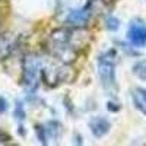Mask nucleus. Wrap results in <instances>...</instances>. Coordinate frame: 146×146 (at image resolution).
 Wrapping results in <instances>:
<instances>
[{
  "label": "nucleus",
  "instance_id": "obj_1",
  "mask_svg": "<svg viewBox=\"0 0 146 146\" xmlns=\"http://www.w3.org/2000/svg\"><path fill=\"white\" fill-rule=\"evenodd\" d=\"M98 76L102 88L110 92L115 94L117 80H115V53L110 50L98 57Z\"/></svg>",
  "mask_w": 146,
  "mask_h": 146
},
{
  "label": "nucleus",
  "instance_id": "obj_2",
  "mask_svg": "<svg viewBox=\"0 0 146 146\" xmlns=\"http://www.w3.org/2000/svg\"><path fill=\"white\" fill-rule=\"evenodd\" d=\"M48 48L53 54L60 57L62 60L72 58L75 56V47H73V34L64 28L56 29L48 40Z\"/></svg>",
  "mask_w": 146,
  "mask_h": 146
},
{
  "label": "nucleus",
  "instance_id": "obj_3",
  "mask_svg": "<svg viewBox=\"0 0 146 146\" xmlns=\"http://www.w3.org/2000/svg\"><path fill=\"white\" fill-rule=\"evenodd\" d=\"M40 70V60L35 56H28L23 62V83L29 91L36 88V75Z\"/></svg>",
  "mask_w": 146,
  "mask_h": 146
},
{
  "label": "nucleus",
  "instance_id": "obj_4",
  "mask_svg": "<svg viewBox=\"0 0 146 146\" xmlns=\"http://www.w3.org/2000/svg\"><path fill=\"white\" fill-rule=\"evenodd\" d=\"M127 40L133 47H143L146 44V27L140 22H133L127 31Z\"/></svg>",
  "mask_w": 146,
  "mask_h": 146
},
{
  "label": "nucleus",
  "instance_id": "obj_5",
  "mask_svg": "<svg viewBox=\"0 0 146 146\" xmlns=\"http://www.w3.org/2000/svg\"><path fill=\"white\" fill-rule=\"evenodd\" d=\"M110 129H111V123L105 117H92L89 120V130L96 139L104 137L110 131Z\"/></svg>",
  "mask_w": 146,
  "mask_h": 146
},
{
  "label": "nucleus",
  "instance_id": "obj_6",
  "mask_svg": "<svg viewBox=\"0 0 146 146\" xmlns=\"http://www.w3.org/2000/svg\"><path fill=\"white\" fill-rule=\"evenodd\" d=\"M89 18H91V12H89L88 7L72 10L67 16V23L72 27H75V28H82L88 23Z\"/></svg>",
  "mask_w": 146,
  "mask_h": 146
},
{
  "label": "nucleus",
  "instance_id": "obj_7",
  "mask_svg": "<svg viewBox=\"0 0 146 146\" xmlns=\"http://www.w3.org/2000/svg\"><path fill=\"white\" fill-rule=\"evenodd\" d=\"M131 100H133V105L136 107V110L146 115V89L145 88H136L131 92Z\"/></svg>",
  "mask_w": 146,
  "mask_h": 146
},
{
  "label": "nucleus",
  "instance_id": "obj_8",
  "mask_svg": "<svg viewBox=\"0 0 146 146\" xmlns=\"http://www.w3.org/2000/svg\"><path fill=\"white\" fill-rule=\"evenodd\" d=\"M45 131H47V137H53L54 140H57L62 135V124L58 121H48L47 126H45Z\"/></svg>",
  "mask_w": 146,
  "mask_h": 146
},
{
  "label": "nucleus",
  "instance_id": "obj_9",
  "mask_svg": "<svg viewBox=\"0 0 146 146\" xmlns=\"http://www.w3.org/2000/svg\"><path fill=\"white\" fill-rule=\"evenodd\" d=\"M73 78H75V72L69 66H64L57 72V80L58 82H72Z\"/></svg>",
  "mask_w": 146,
  "mask_h": 146
},
{
  "label": "nucleus",
  "instance_id": "obj_10",
  "mask_svg": "<svg viewBox=\"0 0 146 146\" xmlns=\"http://www.w3.org/2000/svg\"><path fill=\"white\" fill-rule=\"evenodd\" d=\"M133 73L142 80H146V60H142V62H137L135 66H133Z\"/></svg>",
  "mask_w": 146,
  "mask_h": 146
},
{
  "label": "nucleus",
  "instance_id": "obj_11",
  "mask_svg": "<svg viewBox=\"0 0 146 146\" xmlns=\"http://www.w3.org/2000/svg\"><path fill=\"white\" fill-rule=\"evenodd\" d=\"M105 27L110 29V31H117L118 27H120V21L115 18V16H108L105 19Z\"/></svg>",
  "mask_w": 146,
  "mask_h": 146
},
{
  "label": "nucleus",
  "instance_id": "obj_12",
  "mask_svg": "<svg viewBox=\"0 0 146 146\" xmlns=\"http://www.w3.org/2000/svg\"><path fill=\"white\" fill-rule=\"evenodd\" d=\"M15 117L19 118V120H23L25 118V111H23V105L21 102L16 104V110H15Z\"/></svg>",
  "mask_w": 146,
  "mask_h": 146
},
{
  "label": "nucleus",
  "instance_id": "obj_13",
  "mask_svg": "<svg viewBox=\"0 0 146 146\" xmlns=\"http://www.w3.org/2000/svg\"><path fill=\"white\" fill-rule=\"evenodd\" d=\"M0 102H2V110H0V113L5 114L6 110H7V101L5 100V96H2V98H0Z\"/></svg>",
  "mask_w": 146,
  "mask_h": 146
}]
</instances>
